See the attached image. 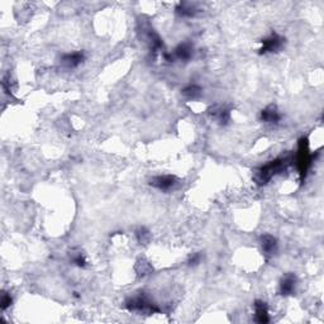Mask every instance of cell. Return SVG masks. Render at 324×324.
Listing matches in <instances>:
<instances>
[{"mask_svg":"<svg viewBox=\"0 0 324 324\" xmlns=\"http://www.w3.org/2000/svg\"><path fill=\"white\" fill-rule=\"evenodd\" d=\"M126 308L128 309L129 312L143 313V314L147 315L160 312V309L157 308L156 304L151 301L143 293L138 294L136 297L129 298L126 301Z\"/></svg>","mask_w":324,"mask_h":324,"instance_id":"1","label":"cell"},{"mask_svg":"<svg viewBox=\"0 0 324 324\" xmlns=\"http://www.w3.org/2000/svg\"><path fill=\"white\" fill-rule=\"evenodd\" d=\"M285 166H286V159L274 160V161L269 162L267 165L258 168L255 179H256V181L260 184V185H263V184L269 183L276 174L281 172L285 168Z\"/></svg>","mask_w":324,"mask_h":324,"instance_id":"2","label":"cell"},{"mask_svg":"<svg viewBox=\"0 0 324 324\" xmlns=\"http://www.w3.org/2000/svg\"><path fill=\"white\" fill-rule=\"evenodd\" d=\"M312 159L313 157L308 148V141L305 138L300 139L299 152H298V168H299L300 175H301V179L305 178L306 172L312 165Z\"/></svg>","mask_w":324,"mask_h":324,"instance_id":"3","label":"cell"},{"mask_svg":"<svg viewBox=\"0 0 324 324\" xmlns=\"http://www.w3.org/2000/svg\"><path fill=\"white\" fill-rule=\"evenodd\" d=\"M285 40L281 36H278L276 33L270 34L267 38L262 41V47L260 49L261 55H265V53H271V52H278L284 46Z\"/></svg>","mask_w":324,"mask_h":324,"instance_id":"4","label":"cell"},{"mask_svg":"<svg viewBox=\"0 0 324 324\" xmlns=\"http://www.w3.org/2000/svg\"><path fill=\"white\" fill-rule=\"evenodd\" d=\"M151 186L156 187V189L162 190V191H167V190L175 187V185L178 184V180L175 176L171 175H163V176H156L151 180Z\"/></svg>","mask_w":324,"mask_h":324,"instance_id":"5","label":"cell"},{"mask_svg":"<svg viewBox=\"0 0 324 324\" xmlns=\"http://www.w3.org/2000/svg\"><path fill=\"white\" fill-rule=\"evenodd\" d=\"M193 56V46L190 43H181L179 45L174 51V56L172 55H165L167 61H172L174 58H178L181 61H187Z\"/></svg>","mask_w":324,"mask_h":324,"instance_id":"6","label":"cell"},{"mask_svg":"<svg viewBox=\"0 0 324 324\" xmlns=\"http://www.w3.org/2000/svg\"><path fill=\"white\" fill-rule=\"evenodd\" d=\"M297 276L294 274H286L280 281V294L284 297L293 295L295 293V289H297Z\"/></svg>","mask_w":324,"mask_h":324,"instance_id":"7","label":"cell"},{"mask_svg":"<svg viewBox=\"0 0 324 324\" xmlns=\"http://www.w3.org/2000/svg\"><path fill=\"white\" fill-rule=\"evenodd\" d=\"M209 113H210L211 118H214L220 124H227L231 119L230 109L224 107V105H214L213 108H210Z\"/></svg>","mask_w":324,"mask_h":324,"instance_id":"8","label":"cell"},{"mask_svg":"<svg viewBox=\"0 0 324 324\" xmlns=\"http://www.w3.org/2000/svg\"><path fill=\"white\" fill-rule=\"evenodd\" d=\"M255 306V318H256L257 323H269L270 317H269V308L267 304L262 300H256L254 304Z\"/></svg>","mask_w":324,"mask_h":324,"instance_id":"9","label":"cell"},{"mask_svg":"<svg viewBox=\"0 0 324 324\" xmlns=\"http://www.w3.org/2000/svg\"><path fill=\"white\" fill-rule=\"evenodd\" d=\"M261 119L265 123H271V124H276L281 119V114L278 110L275 105H269L267 108L261 112Z\"/></svg>","mask_w":324,"mask_h":324,"instance_id":"10","label":"cell"},{"mask_svg":"<svg viewBox=\"0 0 324 324\" xmlns=\"http://www.w3.org/2000/svg\"><path fill=\"white\" fill-rule=\"evenodd\" d=\"M84 61V53L83 52H72V53H66L62 56L61 62L65 68L73 69L79 66L81 62Z\"/></svg>","mask_w":324,"mask_h":324,"instance_id":"11","label":"cell"},{"mask_svg":"<svg viewBox=\"0 0 324 324\" xmlns=\"http://www.w3.org/2000/svg\"><path fill=\"white\" fill-rule=\"evenodd\" d=\"M261 246H262L263 252L266 255H274L278 248V241L275 237H272L270 234H265L261 238Z\"/></svg>","mask_w":324,"mask_h":324,"instance_id":"12","label":"cell"},{"mask_svg":"<svg viewBox=\"0 0 324 324\" xmlns=\"http://www.w3.org/2000/svg\"><path fill=\"white\" fill-rule=\"evenodd\" d=\"M178 14L181 17H193L194 14H195V8H194V5H191V4H180V6L178 8Z\"/></svg>","mask_w":324,"mask_h":324,"instance_id":"13","label":"cell"},{"mask_svg":"<svg viewBox=\"0 0 324 324\" xmlns=\"http://www.w3.org/2000/svg\"><path fill=\"white\" fill-rule=\"evenodd\" d=\"M183 94L189 99H196L199 95L202 94V89L196 85H189L183 90Z\"/></svg>","mask_w":324,"mask_h":324,"instance_id":"14","label":"cell"},{"mask_svg":"<svg viewBox=\"0 0 324 324\" xmlns=\"http://www.w3.org/2000/svg\"><path fill=\"white\" fill-rule=\"evenodd\" d=\"M10 305H12V297H10V294L3 293V295H1V309L5 310V309L9 308Z\"/></svg>","mask_w":324,"mask_h":324,"instance_id":"15","label":"cell"},{"mask_svg":"<svg viewBox=\"0 0 324 324\" xmlns=\"http://www.w3.org/2000/svg\"><path fill=\"white\" fill-rule=\"evenodd\" d=\"M72 261H73V263H76L77 266H85V258H84V256L81 254H77L76 256L73 257L72 258Z\"/></svg>","mask_w":324,"mask_h":324,"instance_id":"16","label":"cell"}]
</instances>
